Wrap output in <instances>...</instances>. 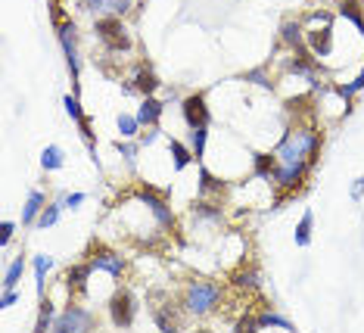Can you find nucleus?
<instances>
[{
    "mask_svg": "<svg viewBox=\"0 0 364 333\" xmlns=\"http://www.w3.org/2000/svg\"><path fill=\"white\" fill-rule=\"evenodd\" d=\"M321 143L324 137L315 131V128H290L283 134L280 147H278V159L280 165H299V162H308L315 165L318 162V153H321Z\"/></svg>",
    "mask_w": 364,
    "mask_h": 333,
    "instance_id": "1",
    "label": "nucleus"
},
{
    "mask_svg": "<svg viewBox=\"0 0 364 333\" xmlns=\"http://www.w3.org/2000/svg\"><path fill=\"white\" fill-rule=\"evenodd\" d=\"M218 299H221V287L209 280H193L184 293V306L190 315H209L218 306Z\"/></svg>",
    "mask_w": 364,
    "mask_h": 333,
    "instance_id": "2",
    "label": "nucleus"
},
{
    "mask_svg": "<svg viewBox=\"0 0 364 333\" xmlns=\"http://www.w3.org/2000/svg\"><path fill=\"white\" fill-rule=\"evenodd\" d=\"M93 32H97V38L103 41V47L112 50V53H125V50H131V34H128V28L122 25L119 16H103V19H97Z\"/></svg>",
    "mask_w": 364,
    "mask_h": 333,
    "instance_id": "3",
    "label": "nucleus"
},
{
    "mask_svg": "<svg viewBox=\"0 0 364 333\" xmlns=\"http://www.w3.org/2000/svg\"><path fill=\"white\" fill-rule=\"evenodd\" d=\"M109 318H112L115 327H131L137 318V299L134 293L125 287H119L112 293V299H109Z\"/></svg>",
    "mask_w": 364,
    "mask_h": 333,
    "instance_id": "4",
    "label": "nucleus"
},
{
    "mask_svg": "<svg viewBox=\"0 0 364 333\" xmlns=\"http://www.w3.org/2000/svg\"><path fill=\"white\" fill-rule=\"evenodd\" d=\"M137 197H141V202L152 212V218H156L159 228H171V224H174V215H171V206L162 200V193H156V190H152V187L147 184V187H141V193H137Z\"/></svg>",
    "mask_w": 364,
    "mask_h": 333,
    "instance_id": "5",
    "label": "nucleus"
},
{
    "mask_svg": "<svg viewBox=\"0 0 364 333\" xmlns=\"http://www.w3.org/2000/svg\"><path fill=\"white\" fill-rule=\"evenodd\" d=\"M181 112H184V122L190 128H209V122H212V112H209L206 97H202V93H190V97H184Z\"/></svg>",
    "mask_w": 364,
    "mask_h": 333,
    "instance_id": "6",
    "label": "nucleus"
},
{
    "mask_svg": "<svg viewBox=\"0 0 364 333\" xmlns=\"http://www.w3.org/2000/svg\"><path fill=\"white\" fill-rule=\"evenodd\" d=\"M56 34H60L65 63H69V72H72V81H78V75H82V60H78V50H75V22H63Z\"/></svg>",
    "mask_w": 364,
    "mask_h": 333,
    "instance_id": "7",
    "label": "nucleus"
},
{
    "mask_svg": "<svg viewBox=\"0 0 364 333\" xmlns=\"http://www.w3.org/2000/svg\"><path fill=\"white\" fill-rule=\"evenodd\" d=\"M305 38H308V47L315 56H330L333 50V25L330 19H324V25H315L305 32Z\"/></svg>",
    "mask_w": 364,
    "mask_h": 333,
    "instance_id": "8",
    "label": "nucleus"
},
{
    "mask_svg": "<svg viewBox=\"0 0 364 333\" xmlns=\"http://www.w3.org/2000/svg\"><path fill=\"white\" fill-rule=\"evenodd\" d=\"M93 324V315L91 311H84V308H78V306H69L63 311L60 318L53 321V327L60 330V333H65V330H87Z\"/></svg>",
    "mask_w": 364,
    "mask_h": 333,
    "instance_id": "9",
    "label": "nucleus"
},
{
    "mask_svg": "<svg viewBox=\"0 0 364 333\" xmlns=\"http://www.w3.org/2000/svg\"><path fill=\"white\" fill-rule=\"evenodd\" d=\"M311 165L308 162H299V165H278V171H274V181L283 187V190H296V187L302 184L305 171H308Z\"/></svg>",
    "mask_w": 364,
    "mask_h": 333,
    "instance_id": "10",
    "label": "nucleus"
},
{
    "mask_svg": "<svg viewBox=\"0 0 364 333\" xmlns=\"http://www.w3.org/2000/svg\"><path fill=\"white\" fill-rule=\"evenodd\" d=\"M93 268H100V271H106V274H112V278H122V271H125V259L119 256V252H97V256L91 259Z\"/></svg>",
    "mask_w": 364,
    "mask_h": 333,
    "instance_id": "11",
    "label": "nucleus"
},
{
    "mask_svg": "<svg viewBox=\"0 0 364 333\" xmlns=\"http://www.w3.org/2000/svg\"><path fill=\"white\" fill-rule=\"evenodd\" d=\"M162 110H165V106L159 103L156 97H143L141 110H137V119H141V125L156 128V122H159V115H162Z\"/></svg>",
    "mask_w": 364,
    "mask_h": 333,
    "instance_id": "12",
    "label": "nucleus"
},
{
    "mask_svg": "<svg viewBox=\"0 0 364 333\" xmlns=\"http://www.w3.org/2000/svg\"><path fill=\"white\" fill-rule=\"evenodd\" d=\"M44 193L41 190H32L28 193V202H25V209H22V224H38L41 218V212H44Z\"/></svg>",
    "mask_w": 364,
    "mask_h": 333,
    "instance_id": "13",
    "label": "nucleus"
},
{
    "mask_svg": "<svg viewBox=\"0 0 364 333\" xmlns=\"http://www.w3.org/2000/svg\"><path fill=\"white\" fill-rule=\"evenodd\" d=\"M159 84H162V81H159V75H156L152 69H147V66L137 69V75H134V88L141 91L143 97H152V93L159 91Z\"/></svg>",
    "mask_w": 364,
    "mask_h": 333,
    "instance_id": "14",
    "label": "nucleus"
},
{
    "mask_svg": "<svg viewBox=\"0 0 364 333\" xmlns=\"http://www.w3.org/2000/svg\"><path fill=\"white\" fill-rule=\"evenodd\" d=\"M91 271H93V262L72 265L69 271H65V284L75 287V289H84V287H87V278H91Z\"/></svg>",
    "mask_w": 364,
    "mask_h": 333,
    "instance_id": "15",
    "label": "nucleus"
},
{
    "mask_svg": "<svg viewBox=\"0 0 364 333\" xmlns=\"http://www.w3.org/2000/svg\"><path fill=\"white\" fill-rule=\"evenodd\" d=\"M41 165H44V171H56V169H63V165H65V153H63V147H56V143L44 147V153H41Z\"/></svg>",
    "mask_w": 364,
    "mask_h": 333,
    "instance_id": "16",
    "label": "nucleus"
},
{
    "mask_svg": "<svg viewBox=\"0 0 364 333\" xmlns=\"http://www.w3.org/2000/svg\"><path fill=\"white\" fill-rule=\"evenodd\" d=\"M256 159V175L259 178H274V171H278V165H280V159H278V153H256L252 156Z\"/></svg>",
    "mask_w": 364,
    "mask_h": 333,
    "instance_id": "17",
    "label": "nucleus"
},
{
    "mask_svg": "<svg viewBox=\"0 0 364 333\" xmlns=\"http://www.w3.org/2000/svg\"><path fill=\"white\" fill-rule=\"evenodd\" d=\"M169 153H171V159H174V169H187V165H190V159H193V150L190 147H184V143L181 141H169Z\"/></svg>",
    "mask_w": 364,
    "mask_h": 333,
    "instance_id": "18",
    "label": "nucleus"
},
{
    "mask_svg": "<svg viewBox=\"0 0 364 333\" xmlns=\"http://www.w3.org/2000/svg\"><path fill=\"white\" fill-rule=\"evenodd\" d=\"M50 268H53V259H50V256H38V259H34V289H38V296H44Z\"/></svg>",
    "mask_w": 364,
    "mask_h": 333,
    "instance_id": "19",
    "label": "nucleus"
},
{
    "mask_svg": "<svg viewBox=\"0 0 364 333\" xmlns=\"http://www.w3.org/2000/svg\"><path fill=\"white\" fill-rule=\"evenodd\" d=\"M221 190H224V181H218L206 165H200V193L202 197H206V193H221Z\"/></svg>",
    "mask_w": 364,
    "mask_h": 333,
    "instance_id": "20",
    "label": "nucleus"
},
{
    "mask_svg": "<svg viewBox=\"0 0 364 333\" xmlns=\"http://www.w3.org/2000/svg\"><path fill=\"white\" fill-rule=\"evenodd\" d=\"M339 13H343V16L349 19V22H352V25H355V28H358V32L364 34V16H361L358 0H343V4H339Z\"/></svg>",
    "mask_w": 364,
    "mask_h": 333,
    "instance_id": "21",
    "label": "nucleus"
},
{
    "mask_svg": "<svg viewBox=\"0 0 364 333\" xmlns=\"http://www.w3.org/2000/svg\"><path fill=\"white\" fill-rule=\"evenodd\" d=\"M256 327H280V330H293V324H290L287 318L274 315V311H261V315H256Z\"/></svg>",
    "mask_w": 364,
    "mask_h": 333,
    "instance_id": "22",
    "label": "nucleus"
},
{
    "mask_svg": "<svg viewBox=\"0 0 364 333\" xmlns=\"http://www.w3.org/2000/svg\"><path fill=\"white\" fill-rule=\"evenodd\" d=\"M22 274H25V259L16 256V259L10 262V268L4 271V287H16L19 280H22Z\"/></svg>",
    "mask_w": 364,
    "mask_h": 333,
    "instance_id": "23",
    "label": "nucleus"
},
{
    "mask_svg": "<svg viewBox=\"0 0 364 333\" xmlns=\"http://www.w3.org/2000/svg\"><path fill=\"white\" fill-rule=\"evenodd\" d=\"M311 224H315V215H311V209L302 215V221H299V228H296V246H308L311 243Z\"/></svg>",
    "mask_w": 364,
    "mask_h": 333,
    "instance_id": "24",
    "label": "nucleus"
},
{
    "mask_svg": "<svg viewBox=\"0 0 364 333\" xmlns=\"http://www.w3.org/2000/svg\"><path fill=\"white\" fill-rule=\"evenodd\" d=\"M206 137H209L206 128H190V150H193V159H196V162L206 156Z\"/></svg>",
    "mask_w": 364,
    "mask_h": 333,
    "instance_id": "25",
    "label": "nucleus"
},
{
    "mask_svg": "<svg viewBox=\"0 0 364 333\" xmlns=\"http://www.w3.org/2000/svg\"><path fill=\"white\" fill-rule=\"evenodd\" d=\"M280 32H283V41H287V44L293 47V50L302 47V25H299V22H283Z\"/></svg>",
    "mask_w": 364,
    "mask_h": 333,
    "instance_id": "26",
    "label": "nucleus"
},
{
    "mask_svg": "<svg viewBox=\"0 0 364 333\" xmlns=\"http://www.w3.org/2000/svg\"><path fill=\"white\" fill-rule=\"evenodd\" d=\"M115 125H119V134L122 137H134L137 128H141V119H137V115H125V112H122L119 119H115Z\"/></svg>",
    "mask_w": 364,
    "mask_h": 333,
    "instance_id": "27",
    "label": "nucleus"
},
{
    "mask_svg": "<svg viewBox=\"0 0 364 333\" xmlns=\"http://www.w3.org/2000/svg\"><path fill=\"white\" fill-rule=\"evenodd\" d=\"M50 324H53V302L50 299H41V311H38V324H34V330H47Z\"/></svg>",
    "mask_w": 364,
    "mask_h": 333,
    "instance_id": "28",
    "label": "nucleus"
},
{
    "mask_svg": "<svg viewBox=\"0 0 364 333\" xmlns=\"http://www.w3.org/2000/svg\"><path fill=\"white\" fill-rule=\"evenodd\" d=\"M56 221H60V206H44V212H41V218H38V228L47 230V228H53Z\"/></svg>",
    "mask_w": 364,
    "mask_h": 333,
    "instance_id": "29",
    "label": "nucleus"
},
{
    "mask_svg": "<svg viewBox=\"0 0 364 333\" xmlns=\"http://www.w3.org/2000/svg\"><path fill=\"white\" fill-rule=\"evenodd\" d=\"M63 103H65V112H69L75 122H82V119H84V110H82V103H78L75 93H69V97H65Z\"/></svg>",
    "mask_w": 364,
    "mask_h": 333,
    "instance_id": "30",
    "label": "nucleus"
},
{
    "mask_svg": "<svg viewBox=\"0 0 364 333\" xmlns=\"http://www.w3.org/2000/svg\"><path fill=\"white\" fill-rule=\"evenodd\" d=\"M361 88H364V69H361V75L355 78L352 84H343V88H337V93H339V97H352V93L361 91Z\"/></svg>",
    "mask_w": 364,
    "mask_h": 333,
    "instance_id": "31",
    "label": "nucleus"
},
{
    "mask_svg": "<svg viewBox=\"0 0 364 333\" xmlns=\"http://www.w3.org/2000/svg\"><path fill=\"white\" fill-rule=\"evenodd\" d=\"M16 287H4V296H0V308H13L16 306Z\"/></svg>",
    "mask_w": 364,
    "mask_h": 333,
    "instance_id": "32",
    "label": "nucleus"
},
{
    "mask_svg": "<svg viewBox=\"0 0 364 333\" xmlns=\"http://www.w3.org/2000/svg\"><path fill=\"white\" fill-rule=\"evenodd\" d=\"M246 81H259L261 88H271V81L265 78V69H252V72H246Z\"/></svg>",
    "mask_w": 364,
    "mask_h": 333,
    "instance_id": "33",
    "label": "nucleus"
},
{
    "mask_svg": "<svg viewBox=\"0 0 364 333\" xmlns=\"http://www.w3.org/2000/svg\"><path fill=\"white\" fill-rule=\"evenodd\" d=\"M13 230H16V224H13V221H4V224H0V246H6V243L13 240Z\"/></svg>",
    "mask_w": 364,
    "mask_h": 333,
    "instance_id": "34",
    "label": "nucleus"
},
{
    "mask_svg": "<svg viewBox=\"0 0 364 333\" xmlns=\"http://www.w3.org/2000/svg\"><path fill=\"white\" fill-rule=\"evenodd\" d=\"M115 150H119V153L125 156L128 162H134V159H137V147H131V143H122V141H119V143H115Z\"/></svg>",
    "mask_w": 364,
    "mask_h": 333,
    "instance_id": "35",
    "label": "nucleus"
},
{
    "mask_svg": "<svg viewBox=\"0 0 364 333\" xmlns=\"http://www.w3.org/2000/svg\"><path fill=\"white\" fill-rule=\"evenodd\" d=\"M84 200H87L84 193H69V197H63V206H69V209H78V206H82Z\"/></svg>",
    "mask_w": 364,
    "mask_h": 333,
    "instance_id": "36",
    "label": "nucleus"
},
{
    "mask_svg": "<svg viewBox=\"0 0 364 333\" xmlns=\"http://www.w3.org/2000/svg\"><path fill=\"white\" fill-rule=\"evenodd\" d=\"M131 6V0H106V10H112V13H125Z\"/></svg>",
    "mask_w": 364,
    "mask_h": 333,
    "instance_id": "37",
    "label": "nucleus"
},
{
    "mask_svg": "<svg viewBox=\"0 0 364 333\" xmlns=\"http://www.w3.org/2000/svg\"><path fill=\"white\" fill-rule=\"evenodd\" d=\"M237 287H256V274L252 271H246V274H237Z\"/></svg>",
    "mask_w": 364,
    "mask_h": 333,
    "instance_id": "38",
    "label": "nucleus"
},
{
    "mask_svg": "<svg viewBox=\"0 0 364 333\" xmlns=\"http://www.w3.org/2000/svg\"><path fill=\"white\" fill-rule=\"evenodd\" d=\"M361 193H364V175L358 178V184L352 187V197H355V200H361Z\"/></svg>",
    "mask_w": 364,
    "mask_h": 333,
    "instance_id": "39",
    "label": "nucleus"
},
{
    "mask_svg": "<svg viewBox=\"0 0 364 333\" xmlns=\"http://www.w3.org/2000/svg\"><path fill=\"white\" fill-rule=\"evenodd\" d=\"M87 6L91 10H106V0H87Z\"/></svg>",
    "mask_w": 364,
    "mask_h": 333,
    "instance_id": "40",
    "label": "nucleus"
},
{
    "mask_svg": "<svg viewBox=\"0 0 364 333\" xmlns=\"http://www.w3.org/2000/svg\"><path fill=\"white\" fill-rule=\"evenodd\" d=\"M156 137H159L156 131H150V134H143V137H141V143H152V141H156Z\"/></svg>",
    "mask_w": 364,
    "mask_h": 333,
    "instance_id": "41",
    "label": "nucleus"
}]
</instances>
